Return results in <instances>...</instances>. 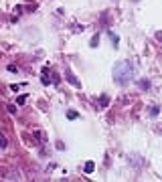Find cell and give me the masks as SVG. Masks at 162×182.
<instances>
[{
    "mask_svg": "<svg viewBox=\"0 0 162 182\" xmlns=\"http://www.w3.org/2000/svg\"><path fill=\"white\" fill-rule=\"evenodd\" d=\"M47 73H49V69H43V83H49V77H47ZM51 83H59V75H55V73H51Z\"/></svg>",
    "mask_w": 162,
    "mask_h": 182,
    "instance_id": "cell-2",
    "label": "cell"
},
{
    "mask_svg": "<svg viewBox=\"0 0 162 182\" xmlns=\"http://www.w3.org/2000/svg\"><path fill=\"white\" fill-rule=\"evenodd\" d=\"M6 146H8L6 138H2V136H0V148H6Z\"/></svg>",
    "mask_w": 162,
    "mask_h": 182,
    "instance_id": "cell-6",
    "label": "cell"
},
{
    "mask_svg": "<svg viewBox=\"0 0 162 182\" xmlns=\"http://www.w3.org/2000/svg\"><path fill=\"white\" fill-rule=\"evenodd\" d=\"M20 87H24V83H20V85H10V89H12V91H14V93H16V91H18Z\"/></svg>",
    "mask_w": 162,
    "mask_h": 182,
    "instance_id": "cell-7",
    "label": "cell"
},
{
    "mask_svg": "<svg viewBox=\"0 0 162 182\" xmlns=\"http://www.w3.org/2000/svg\"><path fill=\"white\" fill-rule=\"evenodd\" d=\"M93 168H95V164H93V162H85V168H83V170L87 172V174H91Z\"/></svg>",
    "mask_w": 162,
    "mask_h": 182,
    "instance_id": "cell-4",
    "label": "cell"
},
{
    "mask_svg": "<svg viewBox=\"0 0 162 182\" xmlns=\"http://www.w3.org/2000/svg\"><path fill=\"white\" fill-rule=\"evenodd\" d=\"M65 75H67V79H69V81H71V83H73V85H75V87H81V83H79V81H77V79H75V77H73V75H71V73H69V71H67V73H65Z\"/></svg>",
    "mask_w": 162,
    "mask_h": 182,
    "instance_id": "cell-3",
    "label": "cell"
},
{
    "mask_svg": "<svg viewBox=\"0 0 162 182\" xmlns=\"http://www.w3.org/2000/svg\"><path fill=\"white\" fill-rule=\"evenodd\" d=\"M132 77H134V67H132V63H128V61H118V63L114 65V81H116L118 85L130 83Z\"/></svg>",
    "mask_w": 162,
    "mask_h": 182,
    "instance_id": "cell-1",
    "label": "cell"
},
{
    "mask_svg": "<svg viewBox=\"0 0 162 182\" xmlns=\"http://www.w3.org/2000/svg\"><path fill=\"white\" fill-rule=\"evenodd\" d=\"M8 71H10V73H18V67H14V65H10V67H8Z\"/></svg>",
    "mask_w": 162,
    "mask_h": 182,
    "instance_id": "cell-10",
    "label": "cell"
},
{
    "mask_svg": "<svg viewBox=\"0 0 162 182\" xmlns=\"http://www.w3.org/2000/svg\"><path fill=\"white\" fill-rule=\"evenodd\" d=\"M77 111H73V109H71V111H67V118H69V119H75V118H77Z\"/></svg>",
    "mask_w": 162,
    "mask_h": 182,
    "instance_id": "cell-5",
    "label": "cell"
},
{
    "mask_svg": "<svg viewBox=\"0 0 162 182\" xmlns=\"http://www.w3.org/2000/svg\"><path fill=\"white\" fill-rule=\"evenodd\" d=\"M148 85H150L148 81H140V87H142V89H148Z\"/></svg>",
    "mask_w": 162,
    "mask_h": 182,
    "instance_id": "cell-11",
    "label": "cell"
},
{
    "mask_svg": "<svg viewBox=\"0 0 162 182\" xmlns=\"http://www.w3.org/2000/svg\"><path fill=\"white\" fill-rule=\"evenodd\" d=\"M156 37H158V41H162V33H158V34H156Z\"/></svg>",
    "mask_w": 162,
    "mask_h": 182,
    "instance_id": "cell-12",
    "label": "cell"
},
{
    "mask_svg": "<svg viewBox=\"0 0 162 182\" xmlns=\"http://www.w3.org/2000/svg\"><path fill=\"white\" fill-rule=\"evenodd\" d=\"M27 99H28V97H27V95H20V97H18V99H16V103H24V101H27Z\"/></svg>",
    "mask_w": 162,
    "mask_h": 182,
    "instance_id": "cell-8",
    "label": "cell"
},
{
    "mask_svg": "<svg viewBox=\"0 0 162 182\" xmlns=\"http://www.w3.org/2000/svg\"><path fill=\"white\" fill-rule=\"evenodd\" d=\"M97 43H99V37H97V34H95V37H93V41H91V43H89V45H91V47H95V45H97Z\"/></svg>",
    "mask_w": 162,
    "mask_h": 182,
    "instance_id": "cell-9",
    "label": "cell"
}]
</instances>
